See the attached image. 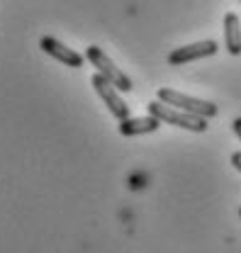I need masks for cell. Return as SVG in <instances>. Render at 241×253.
<instances>
[{"instance_id": "5", "label": "cell", "mask_w": 241, "mask_h": 253, "mask_svg": "<svg viewBox=\"0 0 241 253\" xmlns=\"http://www.w3.org/2000/svg\"><path fill=\"white\" fill-rule=\"evenodd\" d=\"M217 42L212 39H205V42H195V44H185L181 49H173L168 54V63L171 66H183V63L197 61V59H207V56H214L217 54Z\"/></svg>"}, {"instance_id": "8", "label": "cell", "mask_w": 241, "mask_h": 253, "mask_svg": "<svg viewBox=\"0 0 241 253\" xmlns=\"http://www.w3.org/2000/svg\"><path fill=\"white\" fill-rule=\"evenodd\" d=\"M224 44H227V51L232 56L241 54V20L234 12L224 15Z\"/></svg>"}, {"instance_id": "9", "label": "cell", "mask_w": 241, "mask_h": 253, "mask_svg": "<svg viewBox=\"0 0 241 253\" xmlns=\"http://www.w3.org/2000/svg\"><path fill=\"white\" fill-rule=\"evenodd\" d=\"M232 166L237 168L241 173V151H237V154H232Z\"/></svg>"}, {"instance_id": "7", "label": "cell", "mask_w": 241, "mask_h": 253, "mask_svg": "<svg viewBox=\"0 0 241 253\" xmlns=\"http://www.w3.org/2000/svg\"><path fill=\"white\" fill-rule=\"evenodd\" d=\"M161 126V122L149 115V117H127L120 122V134L122 136H142V134H153Z\"/></svg>"}, {"instance_id": "3", "label": "cell", "mask_w": 241, "mask_h": 253, "mask_svg": "<svg viewBox=\"0 0 241 253\" xmlns=\"http://www.w3.org/2000/svg\"><path fill=\"white\" fill-rule=\"evenodd\" d=\"M86 59L97 68V73L100 76H105L117 90H122V93H129V90H134V85H132V81H129V76H124L120 68L115 66V61L100 49V46H95V44H91L88 49H86Z\"/></svg>"}, {"instance_id": "6", "label": "cell", "mask_w": 241, "mask_h": 253, "mask_svg": "<svg viewBox=\"0 0 241 253\" xmlns=\"http://www.w3.org/2000/svg\"><path fill=\"white\" fill-rule=\"evenodd\" d=\"M39 46H42V51H44V54H49L51 59L61 61L63 66H71V68H81V66H83V61H86V59H83L78 51L68 49L66 44H61L59 39H54V37H42Z\"/></svg>"}, {"instance_id": "2", "label": "cell", "mask_w": 241, "mask_h": 253, "mask_svg": "<svg viewBox=\"0 0 241 253\" xmlns=\"http://www.w3.org/2000/svg\"><path fill=\"white\" fill-rule=\"evenodd\" d=\"M158 100L166 102V105H171V107H178L183 112L205 117V120H212V117L217 115V105H214V102L200 100V97H190V95L171 90V88H161V90H158Z\"/></svg>"}, {"instance_id": "4", "label": "cell", "mask_w": 241, "mask_h": 253, "mask_svg": "<svg viewBox=\"0 0 241 253\" xmlns=\"http://www.w3.org/2000/svg\"><path fill=\"white\" fill-rule=\"evenodd\" d=\"M91 83H93V88H95V93L100 95V100L105 102V107L112 112V117L115 120H127L129 117V107H127V102L120 97V93H117V88L105 78V76H100V73H95L91 78Z\"/></svg>"}, {"instance_id": "11", "label": "cell", "mask_w": 241, "mask_h": 253, "mask_svg": "<svg viewBox=\"0 0 241 253\" xmlns=\"http://www.w3.org/2000/svg\"><path fill=\"white\" fill-rule=\"evenodd\" d=\"M239 217H241V210H239Z\"/></svg>"}, {"instance_id": "1", "label": "cell", "mask_w": 241, "mask_h": 253, "mask_svg": "<svg viewBox=\"0 0 241 253\" xmlns=\"http://www.w3.org/2000/svg\"><path fill=\"white\" fill-rule=\"evenodd\" d=\"M149 115H153L158 122H166V125H173V126H181V129H188V131H207V120L205 117H197V115H190V112H183L178 107H171L161 100H151L146 105Z\"/></svg>"}, {"instance_id": "10", "label": "cell", "mask_w": 241, "mask_h": 253, "mask_svg": "<svg viewBox=\"0 0 241 253\" xmlns=\"http://www.w3.org/2000/svg\"><path fill=\"white\" fill-rule=\"evenodd\" d=\"M232 129H234V134L239 136V141H241V117H237V120L232 122Z\"/></svg>"}]
</instances>
